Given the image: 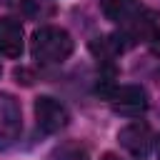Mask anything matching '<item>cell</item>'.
<instances>
[{
  "label": "cell",
  "mask_w": 160,
  "mask_h": 160,
  "mask_svg": "<svg viewBox=\"0 0 160 160\" xmlns=\"http://www.w3.org/2000/svg\"><path fill=\"white\" fill-rule=\"evenodd\" d=\"M35 120H38V128L42 132L55 135L68 125L70 115H68V108L60 100H55L50 95H40L35 100Z\"/></svg>",
  "instance_id": "4"
},
{
  "label": "cell",
  "mask_w": 160,
  "mask_h": 160,
  "mask_svg": "<svg viewBox=\"0 0 160 160\" xmlns=\"http://www.w3.org/2000/svg\"><path fill=\"white\" fill-rule=\"evenodd\" d=\"M140 10H142V8H140L138 0H102V12H105V18L112 20V22H118L120 28L128 25Z\"/></svg>",
  "instance_id": "7"
},
{
  "label": "cell",
  "mask_w": 160,
  "mask_h": 160,
  "mask_svg": "<svg viewBox=\"0 0 160 160\" xmlns=\"http://www.w3.org/2000/svg\"><path fill=\"white\" fill-rule=\"evenodd\" d=\"M108 100H110V108L118 115H125V118H138V115H142L148 110V92L140 85L112 88L108 92Z\"/></svg>",
  "instance_id": "2"
},
{
  "label": "cell",
  "mask_w": 160,
  "mask_h": 160,
  "mask_svg": "<svg viewBox=\"0 0 160 160\" xmlns=\"http://www.w3.org/2000/svg\"><path fill=\"white\" fill-rule=\"evenodd\" d=\"M72 48H75V42L70 38V32L62 28H55V25L38 28L32 32V40H30V52L40 65L65 62L72 55Z\"/></svg>",
  "instance_id": "1"
},
{
  "label": "cell",
  "mask_w": 160,
  "mask_h": 160,
  "mask_svg": "<svg viewBox=\"0 0 160 160\" xmlns=\"http://www.w3.org/2000/svg\"><path fill=\"white\" fill-rule=\"evenodd\" d=\"M20 132H22L20 102L12 95L0 92V150L15 145L20 140Z\"/></svg>",
  "instance_id": "3"
},
{
  "label": "cell",
  "mask_w": 160,
  "mask_h": 160,
  "mask_svg": "<svg viewBox=\"0 0 160 160\" xmlns=\"http://www.w3.org/2000/svg\"><path fill=\"white\" fill-rule=\"evenodd\" d=\"M0 72H2V68H0Z\"/></svg>",
  "instance_id": "12"
},
{
  "label": "cell",
  "mask_w": 160,
  "mask_h": 160,
  "mask_svg": "<svg viewBox=\"0 0 160 160\" xmlns=\"http://www.w3.org/2000/svg\"><path fill=\"white\" fill-rule=\"evenodd\" d=\"M100 160H120V158H118V155H115V152H105V155H102V158H100Z\"/></svg>",
  "instance_id": "10"
},
{
  "label": "cell",
  "mask_w": 160,
  "mask_h": 160,
  "mask_svg": "<svg viewBox=\"0 0 160 160\" xmlns=\"http://www.w3.org/2000/svg\"><path fill=\"white\" fill-rule=\"evenodd\" d=\"M50 160H90L88 158V150H85V145H80V142H62V145H58L52 152H50Z\"/></svg>",
  "instance_id": "8"
},
{
  "label": "cell",
  "mask_w": 160,
  "mask_h": 160,
  "mask_svg": "<svg viewBox=\"0 0 160 160\" xmlns=\"http://www.w3.org/2000/svg\"><path fill=\"white\" fill-rule=\"evenodd\" d=\"M150 50H152L155 55H160V28H155L152 35H150Z\"/></svg>",
  "instance_id": "9"
},
{
  "label": "cell",
  "mask_w": 160,
  "mask_h": 160,
  "mask_svg": "<svg viewBox=\"0 0 160 160\" xmlns=\"http://www.w3.org/2000/svg\"><path fill=\"white\" fill-rule=\"evenodd\" d=\"M158 158H160V140H158Z\"/></svg>",
  "instance_id": "11"
},
{
  "label": "cell",
  "mask_w": 160,
  "mask_h": 160,
  "mask_svg": "<svg viewBox=\"0 0 160 160\" xmlns=\"http://www.w3.org/2000/svg\"><path fill=\"white\" fill-rule=\"evenodd\" d=\"M22 52V25L15 18H0V55L20 58Z\"/></svg>",
  "instance_id": "6"
},
{
  "label": "cell",
  "mask_w": 160,
  "mask_h": 160,
  "mask_svg": "<svg viewBox=\"0 0 160 160\" xmlns=\"http://www.w3.org/2000/svg\"><path fill=\"white\" fill-rule=\"evenodd\" d=\"M120 145L138 160H145L150 155V145H152V132L145 122H130L118 132Z\"/></svg>",
  "instance_id": "5"
}]
</instances>
